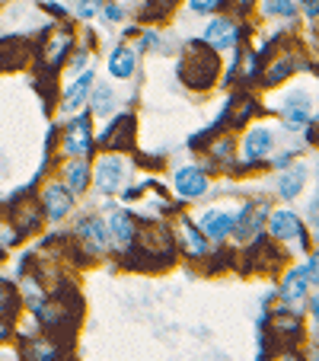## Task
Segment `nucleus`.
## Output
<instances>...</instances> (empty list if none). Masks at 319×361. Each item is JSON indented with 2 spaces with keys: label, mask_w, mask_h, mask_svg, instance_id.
Masks as SVG:
<instances>
[{
  "label": "nucleus",
  "mask_w": 319,
  "mask_h": 361,
  "mask_svg": "<svg viewBox=\"0 0 319 361\" xmlns=\"http://www.w3.org/2000/svg\"><path fill=\"white\" fill-rule=\"evenodd\" d=\"M179 74H182V80L189 83V87H195V90L211 87L214 77H218V55H214V48L204 51L201 42H192L189 51H185V58H182Z\"/></svg>",
  "instance_id": "obj_1"
},
{
  "label": "nucleus",
  "mask_w": 319,
  "mask_h": 361,
  "mask_svg": "<svg viewBox=\"0 0 319 361\" xmlns=\"http://www.w3.org/2000/svg\"><path fill=\"white\" fill-rule=\"evenodd\" d=\"M64 154H70V157H89V154H93L89 116H80L68 125V131H64Z\"/></svg>",
  "instance_id": "obj_2"
},
{
  "label": "nucleus",
  "mask_w": 319,
  "mask_h": 361,
  "mask_svg": "<svg viewBox=\"0 0 319 361\" xmlns=\"http://www.w3.org/2000/svg\"><path fill=\"white\" fill-rule=\"evenodd\" d=\"M204 42H208L214 51H230V48H237V42H239V26L233 20H211L208 26H204V35H201Z\"/></svg>",
  "instance_id": "obj_3"
},
{
  "label": "nucleus",
  "mask_w": 319,
  "mask_h": 361,
  "mask_svg": "<svg viewBox=\"0 0 319 361\" xmlns=\"http://www.w3.org/2000/svg\"><path fill=\"white\" fill-rule=\"evenodd\" d=\"M310 281L316 285V256L313 259H306V266L294 269V272H287L284 285H281V298L287 300V304H294V300H300L306 294V288H310Z\"/></svg>",
  "instance_id": "obj_4"
},
{
  "label": "nucleus",
  "mask_w": 319,
  "mask_h": 361,
  "mask_svg": "<svg viewBox=\"0 0 319 361\" xmlns=\"http://www.w3.org/2000/svg\"><path fill=\"white\" fill-rule=\"evenodd\" d=\"M96 185H99V192H106V195H115L118 189H122V179H125V160L115 157V154H109V157H102L99 164H96Z\"/></svg>",
  "instance_id": "obj_5"
},
{
  "label": "nucleus",
  "mask_w": 319,
  "mask_h": 361,
  "mask_svg": "<svg viewBox=\"0 0 319 361\" xmlns=\"http://www.w3.org/2000/svg\"><path fill=\"white\" fill-rule=\"evenodd\" d=\"M42 204H45V214L51 221H61L70 214V208H74V192L68 189L64 183H51L45 189V195H42Z\"/></svg>",
  "instance_id": "obj_6"
},
{
  "label": "nucleus",
  "mask_w": 319,
  "mask_h": 361,
  "mask_svg": "<svg viewBox=\"0 0 319 361\" xmlns=\"http://www.w3.org/2000/svg\"><path fill=\"white\" fill-rule=\"evenodd\" d=\"M265 214H268V204H265V202L243 204V212H239V214H237V221H233V233H237V240H249V237H256V233L262 231Z\"/></svg>",
  "instance_id": "obj_7"
},
{
  "label": "nucleus",
  "mask_w": 319,
  "mask_h": 361,
  "mask_svg": "<svg viewBox=\"0 0 319 361\" xmlns=\"http://www.w3.org/2000/svg\"><path fill=\"white\" fill-rule=\"evenodd\" d=\"M208 192V173L201 166H182L176 173V195L192 202V198H201Z\"/></svg>",
  "instance_id": "obj_8"
},
{
  "label": "nucleus",
  "mask_w": 319,
  "mask_h": 361,
  "mask_svg": "<svg viewBox=\"0 0 319 361\" xmlns=\"http://www.w3.org/2000/svg\"><path fill=\"white\" fill-rule=\"evenodd\" d=\"M272 144H275V135H272V128H252L249 135H246V141H243V157H246V164H258V160H265L268 154H272Z\"/></svg>",
  "instance_id": "obj_9"
},
{
  "label": "nucleus",
  "mask_w": 319,
  "mask_h": 361,
  "mask_svg": "<svg viewBox=\"0 0 319 361\" xmlns=\"http://www.w3.org/2000/svg\"><path fill=\"white\" fill-rule=\"evenodd\" d=\"M77 237L83 240V246H87L89 252H102L109 246V227H106L102 218H87L77 224Z\"/></svg>",
  "instance_id": "obj_10"
},
{
  "label": "nucleus",
  "mask_w": 319,
  "mask_h": 361,
  "mask_svg": "<svg viewBox=\"0 0 319 361\" xmlns=\"http://www.w3.org/2000/svg\"><path fill=\"white\" fill-rule=\"evenodd\" d=\"M131 125H135V118L131 116H118L115 122H112V128H106L102 131V137L99 141L106 144V147L109 150H122V147H131V141H135V128H131Z\"/></svg>",
  "instance_id": "obj_11"
},
{
  "label": "nucleus",
  "mask_w": 319,
  "mask_h": 361,
  "mask_svg": "<svg viewBox=\"0 0 319 361\" xmlns=\"http://www.w3.org/2000/svg\"><path fill=\"white\" fill-rule=\"evenodd\" d=\"M233 221H237V214H230V212H204L198 231L208 240H224L233 233Z\"/></svg>",
  "instance_id": "obj_12"
},
{
  "label": "nucleus",
  "mask_w": 319,
  "mask_h": 361,
  "mask_svg": "<svg viewBox=\"0 0 319 361\" xmlns=\"http://www.w3.org/2000/svg\"><path fill=\"white\" fill-rule=\"evenodd\" d=\"M109 240L115 246H122V250H128L131 243H135V218H131L128 212H112V218H109Z\"/></svg>",
  "instance_id": "obj_13"
},
{
  "label": "nucleus",
  "mask_w": 319,
  "mask_h": 361,
  "mask_svg": "<svg viewBox=\"0 0 319 361\" xmlns=\"http://www.w3.org/2000/svg\"><path fill=\"white\" fill-rule=\"evenodd\" d=\"M268 231H272L275 240H300V233H304V227H300V218L294 212H275L272 214V224H268Z\"/></svg>",
  "instance_id": "obj_14"
},
{
  "label": "nucleus",
  "mask_w": 319,
  "mask_h": 361,
  "mask_svg": "<svg viewBox=\"0 0 319 361\" xmlns=\"http://www.w3.org/2000/svg\"><path fill=\"white\" fill-rule=\"evenodd\" d=\"M135 68H137V51L135 48L118 45L109 55V74L115 77V80H128V77L135 74Z\"/></svg>",
  "instance_id": "obj_15"
},
{
  "label": "nucleus",
  "mask_w": 319,
  "mask_h": 361,
  "mask_svg": "<svg viewBox=\"0 0 319 361\" xmlns=\"http://www.w3.org/2000/svg\"><path fill=\"white\" fill-rule=\"evenodd\" d=\"M93 83H96V80H93V71H87L83 77H77V83L68 90V93H64L61 109H64V112H77V109H80L83 102H87L89 90H93Z\"/></svg>",
  "instance_id": "obj_16"
},
{
  "label": "nucleus",
  "mask_w": 319,
  "mask_h": 361,
  "mask_svg": "<svg viewBox=\"0 0 319 361\" xmlns=\"http://www.w3.org/2000/svg\"><path fill=\"white\" fill-rule=\"evenodd\" d=\"M287 106H284V122H287V128L291 131H297L300 125L310 118V102H306V96L304 93H294L291 99H284Z\"/></svg>",
  "instance_id": "obj_17"
},
{
  "label": "nucleus",
  "mask_w": 319,
  "mask_h": 361,
  "mask_svg": "<svg viewBox=\"0 0 319 361\" xmlns=\"http://www.w3.org/2000/svg\"><path fill=\"white\" fill-rule=\"evenodd\" d=\"M179 233H182V243L189 246V256H195V259H198V256H204V252H208V237H204V233L198 231L189 218L179 221Z\"/></svg>",
  "instance_id": "obj_18"
},
{
  "label": "nucleus",
  "mask_w": 319,
  "mask_h": 361,
  "mask_svg": "<svg viewBox=\"0 0 319 361\" xmlns=\"http://www.w3.org/2000/svg\"><path fill=\"white\" fill-rule=\"evenodd\" d=\"M70 45H74V35H70L68 29H61V32H58L55 39L48 42L45 55H42V58H45L48 68H58V64H61L64 58H68V48H70Z\"/></svg>",
  "instance_id": "obj_19"
},
{
  "label": "nucleus",
  "mask_w": 319,
  "mask_h": 361,
  "mask_svg": "<svg viewBox=\"0 0 319 361\" xmlns=\"http://www.w3.org/2000/svg\"><path fill=\"white\" fill-rule=\"evenodd\" d=\"M64 179H68V189L70 192H87L89 185V166H87V157H74V164H68L64 170Z\"/></svg>",
  "instance_id": "obj_20"
},
{
  "label": "nucleus",
  "mask_w": 319,
  "mask_h": 361,
  "mask_svg": "<svg viewBox=\"0 0 319 361\" xmlns=\"http://www.w3.org/2000/svg\"><path fill=\"white\" fill-rule=\"evenodd\" d=\"M93 96H87L89 102H93V112L96 116H109L112 109H115V93H112L109 83H93V90H89Z\"/></svg>",
  "instance_id": "obj_21"
},
{
  "label": "nucleus",
  "mask_w": 319,
  "mask_h": 361,
  "mask_svg": "<svg viewBox=\"0 0 319 361\" xmlns=\"http://www.w3.org/2000/svg\"><path fill=\"white\" fill-rule=\"evenodd\" d=\"M304 179H306V170H304V166H297V170H291V173H287V176L278 183V192H281L284 198H294L300 189H304Z\"/></svg>",
  "instance_id": "obj_22"
},
{
  "label": "nucleus",
  "mask_w": 319,
  "mask_h": 361,
  "mask_svg": "<svg viewBox=\"0 0 319 361\" xmlns=\"http://www.w3.org/2000/svg\"><path fill=\"white\" fill-rule=\"evenodd\" d=\"M262 16H294V0H262Z\"/></svg>",
  "instance_id": "obj_23"
},
{
  "label": "nucleus",
  "mask_w": 319,
  "mask_h": 361,
  "mask_svg": "<svg viewBox=\"0 0 319 361\" xmlns=\"http://www.w3.org/2000/svg\"><path fill=\"white\" fill-rule=\"evenodd\" d=\"M291 71H294V61L284 55V58H278V64H275L268 74H265V80H268V83H281L287 74H291Z\"/></svg>",
  "instance_id": "obj_24"
},
{
  "label": "nucleus",
  "mask_w": 319,
  "mask_h": 361,
  "mask_svg": "<svg viewBox=\"0 0 319 361\" xmlns=\"http://www.w3.org/2000/svg\"><path fill=\"white\" fill-rule=\"evenodd\" d=\"M224 7V0H189L192 13H218Z\"/></svg>",
  "instance_id": "obj_25"
},
{
  "label": "nucleus",
  "mask_w": 319,
  "mask_h": 361,
  "mask_svg": "<svg viewBox=\"0 0 319 361\" xmlns=\"http://www.w3.org/2000/svg\"><path fill=\"white\" fill-rule=\"evenodd\" d=\"M29 355H32V358L48 361V358H58V348L55 345H29Z\"/></svg>",
  "instance_id": "obj_26"
},
{
  "label": "nucleus",
  "mask_w": 319,
  "mask_h": 361,
  "mask_svg": "<svg viewBox=\"0 0 319 361\" xmlns=\"http://www.w3.org/2000/svg\"><path fill=\"white\" fill-rule=\"evenodd\" d=\"M99 4H102V0H80V4H77V13H80L83 20H89V16L99 10Z\"/></svg>",
  "instance_id": "obj_27"
},
{
  "label": "nucleus",
  "mask_w": 319,
  "mask_h": 361,
  "mask_svg": "<svg viewBox=\"0 0 319 361\" xmlns=\"http://www.w3.org/2000/svg\"><path fill=\"white\" fill-rule=\"evenodd\" d=\"M10 310V291H7V285L0 281V314H7Z\"/></svg>",
  "instance_id": "obj_28"
},
{
  "label": "nucleus",
  "mask_w": 319,
  "mask_h": 361,
  "mask_svg": "<svg viewBox=\"0 0 319 361\" xmlns=\"http://www.w3.org/2000/svg\"><path fill=\"white\" fill-rule=\"evenodd\" d=\"M102 16H106V20H122V7L109 4V7H102Z\"/></svg>",
  "instance_id": "obj_29"
},
{
  "label": "nucleus",
  "mask_w": 319,
  "mask_h": 361,
  "mask_svg": "<svg viewBox=\"0 0 319 361\" xmlns=\"http://www.w3.org/2000/svg\"><path fill=\"white\" fill-rule=\"evenodd\" d=\"M16 237H20V233H13V231H0V246H13V243H16Z\"/></svg>",
  "instance_id": "obj_30"
},
{
  "label": "nucleus",
  "mask_w": 319,
  "mask_h": 361,
  "mask_svg": "<svg viewBox=\"0 0 319 361\" xmlns=\"http://www.w3.org/2000/svg\"><path fill=\"white\" fill-rule=\"evenodd\" d=\"M304 4H306V13H310L313 20H316V0H304Z\"/></svg>",
  "instance_id": "obj_31"
},
{
  "label": "nucleus",
  "mask_w": 319,
  "mask_h": 361,
  "mask_svg": "<svg viewBox=\"0 0 319 361\" xmlns=\"http://www.w3.org/2000/svg\"><path fill=\"white\" fill-rule=\"evenodd\" d=\"M83 64H87V51H83V55H77V58H74V71H80Z\"/></svg>",
  "instance_id": "obj_32"
},
{
  "label": "nucleus",
  "mask_w": 319,
  "mask_h": 361,
  "mask_svg": "<svg viewBox=\"0 0 319 361\" xmlns=\"http://www.w3.org/2000/svg\"><path fill=\"white\" fill-rule=\"evenodd\" d=\"M48 10H51V13H58V16H64V7H61V4H48Z\"/></svg>",
  "instance_id": "obj_33"
}]
</instances>
